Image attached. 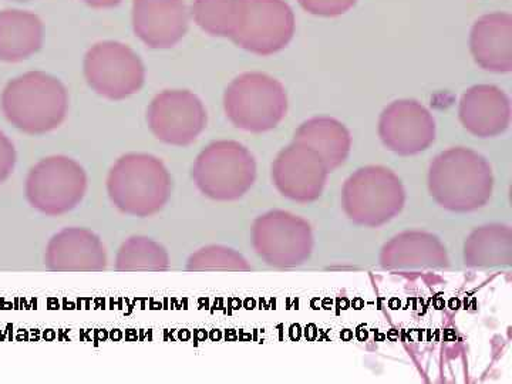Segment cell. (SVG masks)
Wrapping results in <instances>:
<instances>
[{"label": "cell", "instance_id": "484cf974", "mask_svg": "<svg viewBox=\"0 0 512 384\" xmlns=\"http://www.w3.org/2000/svg\"><path fill=\"white\" fill-rule=\"evenodd\" d=\"M15 2H23V3H28V2H30V0H15Z\"/></svg>", "mask_w": 512, "mask_h": 384}, {"label": "cell", "instance_id": "2e32d148", "mask_svg": "<svg viewBox=\"0 0 512 384\" xmlns=\"http://www.w3.org/2000/svg\"><path fill=\"white\" fill-rule=\"evenodd\" d=\"M460 120L474 136H500L510 124V99L495 86L471 87L461 99Z\"/></svg>", "mask_w": 512, "mask_h": 384}, {"label": "cell", "instance_id": "7a4b0ae2", "mask_svg": "<svg viewBox=\"0 0 512 384\" xmlns=\"http://www.w3.org/2000/svg\"><path fill=\"white\" fill-rule=\"evenodd\" d=\"M6 119L18 130L32 136L55 130L66 119L69 94L56 77L29 72L16 77L2 94Z\"/></svg>", "mask_w": 512, "mask_h": 384}, {"label": "cell", "instance_id": "44dd1931", "mask_svg": "<svg viewBox=\"0 0 512 384\" xmlns=\"http://www.w3.org/2000/svg\"><path fill=\"white\" fill-rule=\"evenodd\" d=\"M241 0H194L192 16L208 35L229 37L237 25Z\"/></svg>", "mask_w": 512, "mask_h": 384}, {"label": "cell", "instance_id": "8fae6325", "mask_svg": "<svg viewBox=\"0 0 512 384\" xmlns=\"http://www.w3.org/2000/svg\"><path fill=\"white\" fill-rule=\"evenodd\" d=\"M147 121L158 140L170 146L187 147L207 126V110L188 90H165L151 101Z\"/></svg>", "mask_w": 512, "mask_h": 384}, {"label": "cell", "instance_id": "52a82bcc", "mask_svg": "<svg viewBox=\"0 0 512 384\" xmlns=\"http://www.w3.org/2000/svg\"><path fill=\"white\" fill-rule=\"evenodd\" d=\"M295 15L285 0H241L235 45L259 56L281 52L295 35Z\"/></svg>", "mask_w": 512, "mask_h": 384}, {"label": "cell", "instance_id": "9a60e30c", "mask_svg": "<svg viewBox=\"0 0 512 384\" xmlns=\"http://www.w3.org/2000/svg\"><path fill=\"white\" fill-rule=\"evenodd\" d=\"M190 13L184 0H134L136 35L153 49H170L185 36Z\"/></svg>", "mask_w": 512, "mask_h": 384}, {"label": "cell", "instance_id": "9c48e42d", "mask_svg": "<svg viewBox=\"0 0 512 384\" xmlns=\"http://www.w3.org/2000/svg\"><path fill=\"white\" fill-rule=\"evenodd\" d=\"M343 200L353 221L375 227L392 220L402 210L404 192L392 171L367 167L349 178Z\"/></svg>", "mask_w": 512, "mask_h": 384}, {"label": "cell", "instance_id": "30bf717a", "mask_svg": "<svg viewBox=\"0 0 512 384\" xmlns=\"http://www.w3.org/2000/svg\"><path fill=\"white\" fill-rule=\"evenodd\" d=\"M252 245L266 264L278 268L296 266L311 255V229L288 212H268L254 222Z\"/></svg>", "mask_w": 512, "mask_h": 384}, {"label": "cell", "instance_id": "8992f818", "mask_svg": "<svg viewBox=\"0 0 512 384\" xmlns=\"http://www.w3.org/2000/svg\"><path fill=\"white\" fill-rule=\"evenodd\" d=\"M89 180L82 165L66 156L43 158L26 178L25 194L30 207L40 214L59 217L79 207Z\"/></svg>", "mask_w": 512, "mask_h": 384}, {"label": "cell", "instance_id": "603a6c76", "mask_svg": "<svg viewBox=\"0 0 512 384\" xmlns=\"http://www.w3.org/2000/svg\"><path fill=\"white\" fill-rule=\"evenodd\" d=\"M356 2L357 0H299V5L311 15L335 18L352 9Z\"/></svg>", "mask_w": 512, "mask_h": 384}, {"label": "cell", "instance_id": "e0dca14e", "mask_svg": "<svg viewBox=\"0 0 512 384\" xmlns=\"http://www.w3.org/2000/svg\"><path fill=\"white\" fill-rule=\"evenodd\" d=\"M471 53L478 66L494 73L512 70V16L490 13L474 23L470 36Z\"/></svg>", "mask_w": 512, "mask_h": 384}, {"label": "cell", "instance_id": "4fadbf2b", "mask_svg": "<svg viewBox=\"0 0 512 384\" xmlns=\"http://www.w3.org/2000/svg\"><path fill=\"white\" fill-rule=\"evenodd\" d=\"M328 171L316 151L293 141L272 164V180L285 197L312 201L322 192Z\"/></svg>", "mask_w": 512, "mask_h": 384}, {"label": "cell", "instance_id": "d4e9b609", "mask_svg": "<svg viewBox=\"0 0 512 384\" xmlns=\"http://www.w3.org/2000/svg\"><path fill=\"white\" fill-rule=\"evenodd\" d=\"M87 5L92 6V8L103 9V8H114V6L119 5L121 0H84Z\"/></svg>", "mask_w": 512, "mask_h": 384}, {"label": "cell", "instance_id": "6da1fadb", "mask_svg": "<svg viewBox=\"0 0 512 384\" xmlns=\"http://www.w3.org/2000/svg\"><path fill=\"white\" fill-rule=\"evenodd\" d=\"M173 178L163 161L151 154L120 157L107 177V194L117 210L130 217L147 218L167 205Z\"/></svg>", "mask_w": 512, "mask_h": 384}, {"label": "cell", "instance_id": "ba28073f", "mask_svg": "<svg viewBox=\"0 0 512 384\" xmlns=\"http://www.w3.org/2000/svg\"><path fill=\"white\" fill-rule=\"evenodd\" d=\"M84 76L94 92L119 101L140 92L146 82V69L130 47L101 42L84 57Z\"/></svg>", "mask_w": 512, "mask_h": 384}, {"label": "cell", "instance_id": "7c38bea8", "mask_svg": "<svg viewBox=\"0 0 512 384\" xmlns=\"http://www.w3.org/2000/svg\"><path fill=\"white\" fill-rule=\"evenodd\" d=\"M379 134L389 150L412 156L434 143L436 123L430 111L417 101H394L380 117Z\"/></svg>", "mask_w": 512, "mask_h": 384}, {"label": "cell", "instance_id": "5bb4252c", "mask_svg": "<svg viewBox=\"0 0 512 384\" xmlns=\"http://www.w3.org/2000/svg\"><path fill=\"white\" fill-rule=\"evenodd\" d=\"M45 265L64 274H93L107 268V251L99 235L86 228H64L50 239Z\"/></svg>", "mask_w": 512, "mask_h": 384}, {"label": "cell", "instance_id": "ac0fdd59", "mask_svg": "<svg viewBox=\"0 0 512 384\" xmlns=\"http://www.w3.org/2000/svg\"><path fill=\"white\" fill-rule=\"evenodd\" d=\"M43 45V23L22 10L0 12V60L16 63L29 59Z\"/></svg>", "mask_w": 512, "mask_h": 384}, {"label": "cell", "instance_id": "7402d4cb", "mask_svg": "<svg viewBox=\"0 0 512 384\" xmlns=\"http://www.w3.org/2000/svg\"><path fill=\"white\" fill-rule=\"evenodd\" d=\"M190 272H247L251 271L247 259L235 249L211 245L190 256L187 262Z\"/></svg>", "mask_w": 512, "mask_h": 384}, {"label": "cell", "instance_id": "277c9868", "mask_svg": "<svg viewBox=\"0 0 512 384\" xmlns=\"http://www.w3.org/2000/svg\"><path fill=\"white\" fill-rule=\"evenodd\" d=\"M224 107L235 127L251 133H265L284 120L288 97L284 86L274 77L245 73L229 84Z\"/></svg>", "mask_w": 512, "mask_h": 384}, {"label": "cell", "instance_id": "3957f363", "mask_svg": "<svg viewBox=\"0 0 512 384\" xmlns=\"http://www.w3.org/2000/svg\"><path fill=\"white\" fill-rule=\"evenodd\" d=\"M493 190V175L484 157L468 148L441 153L430 168L431 195L441 207L471 211L484 207Z\"/></svg>", "mask_w": 512, "mask_h": 384}, {"label": "cell", "instance_id": "5b68a950", "mask_svg": "<svg viewBox=\"0 0 512 384\" xmlns=\"http://www.w3.org/2000/svg\"><path fill=\"white\" fill-rule=\"evenodd\" d=\"M192 178L205 197L239 200L255 183V158L237 141H215L195 160Z\"/></svg>", "mask_w": 512, "mask_h": 384}, {"label": "cell", "instance_id": "ffe728a7", "mask_svg": "<svg viewBox=\"0 0 512 384\" xmlns=\"http://www.w3.org/2000/svg\"><path fill=\"white\" fill-rule=\"evenodd\" d=\"M117 272H164L170 268L167 249L147 237L128 238L123 242L114 264Z\"/></svg>", "mask_w": 512, "mask_h": 384}, {"label": "cell", "instance_id": "cb8c5ba5", "mask_svg": "<svg viewBox=\"0 0 512 384\" xmlns=\"http://www.w3.org/2000/svg\"><path fill=\"white\" fill-rule=\"evenodd\" d=\"M16 151L12 141L0 131V184L5 183L15 170Z\"/></svg>", "mask_w": 512, "mask_h": 384}, {"label": "cell", "instance_id": "d6986e66", "mask_svg": "<svg viewBox=\"0 0 512 384\" xmlns=\"http://www.w3.org/2000/svg\"><path fill=\"white\" fill-rule=\"evenodd\" d=\"M293 141L316 151L329 171L345 163L352 146L348 128L329 117H316L306 121L296 131Z\"/></svg>", "mask_w": 512, "mask_h": 384}]
</instances>
